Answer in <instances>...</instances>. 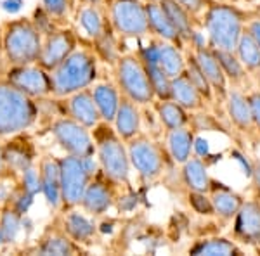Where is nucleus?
I'll use <instances>...</instances> for the list:
<instances>
[{"instance_id": "e433bc0d", "label": "nucleus", "mask_w": 260, "mask_h": 256, "mask_svg": "<svg viewBox=\"0 0 260 256\" xmlns=\"http://www.w3.org/2000/svg\"><path fill=\"white\" fill-rule=\"evenodd\" d=\"M24 216L26 215H21L9 204L0 208V234H2L6 246L14 244L18 241L19 232L24 225Z\"/></svg>"}, {"instance_id": "c9c22d12", "label": "nucleus", "mask_w": 260, "mask_h": 256, "mask_svg": "<svg viewBox=\"0 0 260 256\" xmlns=\"http://www.w3.org/2000/svg\"><path fill=\"white\" fill-rule=\"evenodd\" d=\"M94 45V52L99 57V61L106 62V64L115 66L118 62L121 52L118 49V35L115 33V30L111 28V24L106 28V31L92 42Z\"/></svg>"}, {"instance_id": "ddd939ff", "label": "nucleus", "mask_w": 260, "mask_h": 256, "mask_svg": "<svg viewBox=\"0 0 260 256\" xmlns=\"http://www.w3.org/2000/svg\"><path fill=\"white\" fill-rule=\"evenodd\" d=\"M2 156L7 173L19 178L26 168L37 165L39 153L33 138L26 132H21L7 137V140L2 142Z\"/></svg>"}, {"instance_id": "4c0bfd02", "label": "nucleus", "mask_w": 260, "mask_h": 256, "mask_svg": "<svg viewBox=\"0 0 260 256\" xmlns=\"http://www.w3.org/2000/svg\"><path fill=\"white\" fill-rule=\"evenodd\" d=\"M234 52L240 57V61L243 62V66H245L248 73H260V47L246 30L243 31Z\"/></svg>"}, {"instance_id": "b1692460", "label": "nucleus", "mask_w": 260, "mask_h": 256, "mask_svg": "<svg viewBox=\"0 0 260 256\" xmlns=\"http://www.w3.org/2000/svg\"><path fill=\"white\" fill-rule=\"evenodd\" d=\"M111 125L115 127L116 133H118L125 142H128L130 138L139 135L141 127H142L141 106L121 94L118 111H116V116Z\"/></svg>"}, {"instance_id": "a19ab883", "label": "nucleus", "mask_w": 260, "mask_h": 256, "mask_svg": "<svg viewBox=\"0 0 260 256\" xmlns=\"http://www.w3.org/2000/svg\"><path fill=\"white\" fill-rule=\"evenodd\" d=\"M40 6L44 7L45 11L52 16L57 23L64 24V21L68 19V14H70V0H42Z\"/></svg>"}, {"instance_id": "3c124183", "label": "nucleus", "mask_w": 260, "mask_h": 256, "mask_svg": "<svg viewBox=\"0 0 260 256\" xmlns=\"http://www.w3.org/2000/svg\"><path fill=\"white\" fill-rule=\"evenodd\" d=\"M7 69H9V62H7V59H6V54H4L2 45H0V80L6 77Z\"/></svg>"}, {"instance_id": "473e14b6", "label": "nucleus", "mask_w": 260, "mask_h": 256, "mask_svg": "<svg viewBox=\"0 0 260 256\" xmlns=\"http://www.w3.org/2000/svg\"><path fill=\"white\" fill-rule=\"evenodd\" d=\"M154 111L165 130H174L180 127H187L191 123L189 111H186L174 99H156L154 100Z\"/></svg>"}, {"instance_id": "6ab92c4d", "label": "nucleus", "mask_w": 260, "mask_h": 256, "mask_svg": "<svg viewBox=\"0 0 260 256\" xmlns=\"http://www.w3.org/2000/svg\"><path fill=\"white\" fill-rule=\"evenodd\" d=\"M37 165H39V171H40V194L45 197L47 204L54 211H61L62 192H61L59 158L42 156Z\"/></svg>"}, {"instance_id": "5fc2aeb1", "label": "nucleus", "mask_w": 260, "mask_h": 256, "mask_svg": "<svg viewBox=\"0 0 260 256\" xmlns=\"http://www.w3.org/2000/svg\"><path fill=\"white\" fill-rule=\"evenodd\" d=\"M2 31H4V23H0V45H2Z\"/></svg>"}, {"instance_id": "9d476101", "label": "nucleus", "mask_w": 260, "mask_h": 256, "mask_svg": "<svg viewBox=\"0 0 260 256\" xmlns=\"http://www.w3.org/2000/svg\"><path fill=\"white\" fill-rule=\"evenodd\" d=\"M110 23L120 39H144L149 35L146 4L142 0H111Z\"/></svg>"}, {"instance_id": "c85d7f7f", "label": "nucleus", "mask_w": 260, "mask_h": 256, "mask_svg": "<svg viewBox=\"0 0 260 256\" xmlns=\"http://www.w3.org/2000/svg\"><path fill=\"white\" fill-rule=\"evenodd\" d=\"M90 89L95 100V106L99 109L101 118H103V121L113 123L121 100V92L118 89V85L113 82H99L94 83Z\"/></svg>"}, {"instance_id": "9b49d317", "label": "nucleus", "mask_w": 260, "mask_h": 256, "mask_svg": "<svg viewBox=\"0 0 260 256\" xmlns=\"http://www.w3.org/2000/svg\"><path fill=\"white\" fill-rule=\"evenodd\" d=\"M11 85L21 90L23 94L30 95L33 99H49L54 97V87L50 71L42 68L39 62L23 66H9L6 77Z\"/></svg>"}, {"instance_id": "423d86ee", "label": "nucleus", "mask_w": 260, "mask_h": 256, "mask_svg": "<svg viewBox=\"0 0 260 256\" xmlns=\"http://www.w3.org/2000/svg\"><path fill=\"white\" fill-rule=\"evenodd\" d=\"M61 170V192H62V209L80 208L83 192L94 175L101 170L98 158H80L73 154H64L59 158ZM61 209V211H62Z\"/></svg>"}, {"instance_id": "aec40b11", "label": "nucleus", "mask_w": 260, "mask_h": 256, "mask_svg": "<svg viewBox=\"0 0 260 256\" xmlns=\"http://www.w3.org/2000/svg\"><path fill=\"white\" fill-rule=\"evenodd\" d=\"M66 113L73 120L80 121L87 128H94L103 121L99 115V109L95 106L94 95H92V89H83L66 97Z\"/></svg>"}, {"instance_id": "864d4df0", "label": "nucleus", "mask_w": 260, "mask_h": 256, "mask_svg": "<svg viewBox=\"0 0 260 256\" xmlns=\"http://www.w3.org/2000/svg\"><path fill=\"white\" fill-rule=\"evenodd\" d=\"M80 4H103L104 6V0H80Z\"/></svg>"}, {"instance_id": "0eeeda50", "label": "nucleus", "mask_w": 260, "mask_h": 256, "mask_svg": "<svg viewBox=\"0 0 260 256\" xmlns=\"http://www.w3.org/2000/svg\"><path fill=\"white\" fill-rule=\"evenodd\" d=\"M113 68H115V83L125 97L137 102L141 107L156 100L148 71L137 52L121 54L118 62Z\"/></svg>"}, {"instance_id": "603ef678", "label": "nucleus", "mask_w": 260, "mask_h": 256, "mask_svg": "<svg viewBox=\"0 0 260 256\" xmlns=\"http://www.w3.org/2000/svg\"><path fill=\"white\" fill-rule=\"evenodd\" d=\"M6 173V165H4V156H2V138H0V177Z\"/></svg>"}, {"instance_id": "f704fd0d", "label": "nucleus", "mask_w": 260, "mask_h": 256, "mask_svg": "<svg viewBox=\"0 0 260 256\" xmlns=\"http://www.w3.org/2000/svg\"><path fill=\"white\" fill-rule=\"evenodd\" d=\"M215 50V49H213ZM215 56L219 59L222 69H224L228 82L233 83V87L241 89V85H245L248 82V71L243 66L240 57L236 56V52H229V50H215Z\"/></svg>"}, {"instance_id": "1a4fd4ad", "label": "nucleus", "mask_w": 260, "mask_h": 256, "mask_svg": "<svg viewBox=\"0 0 260 256\" xmlns=\"http://www.w3.org/2000/svg\"><path fill=\"white\" fill-rule=\"evenodd\" d=\"M50 135L64 154L89 158L95 156V144L92 130L73 120L68 115L57 116L50 121Z\"/></svg>"}, {"instance_id": "cd10ccee", "label": "nucleus", "mask_w": 260, "mask_h": 256, "mask_svg": "<svg viewBox=\"0 0 260 256\" xmlns=\"http://www.w3.org/2000/svg\"><path fill=\"white\" fill-rule=\"evenodd\" d=\"M151 47L154 50L158 64L170 78L179 77L186 71V56L182 52V47L160 39L151 40Z\"/></svg>"}, {"instance_id": "a18cd8bd", "label": "nucleus", "mask_w": 260, "mask_h": 256, "mask_svg": "<svg viewBox=\"0 0 260 256\" xmlns=\"http://www.w3.org/2000/svg\"><path fill=\"white\" fill-rule=\"evenodd\" d=\"M177 2L189 12L192 18H198V16H203V12L207 9L210 0H177Z\"/></svg>"}, {"instance_id": "49530a36", "label": "nucleus", "mask_w": 260, "mask_h": 256, "mask_svg": "<svg viewBox=\"0 0 260 256\" xmlns=\"http://www.w3.org/2000/svg\"><path fill=\"white\" fill-rule=\"evenodd\" d=\"M248 100H250V106H251V113H253L255 128H257L260 133V90L248 94Z\"/></svg>"}, {"instance_id": "7ed1b4c3", "label": "nucleus", "mask_w": 260, "mask_h": 256, "mask_svg": "<svg viewBox=\"0 0 260 256\" xmlns=\"http://www.w3.org/2000/svg\"><path fill=\"white\" fill-rule=\"evenodd\" d=\"M40 104L6 78L0 80V138L30 130L39 121Z\"/></svg>"}, {"instance_id": "72a5a7b5", "label": "nucleus", "mask_w": 260, "mask_h": 256, "mask_svg": "<svg viewBox=\"0 0 260 256\" xmlns=\"http://www.w3.org/2000/svg\"><path fill=\"white\" fill-rule=\"evenodd\" d=\"M189 254L196 256H233V254H243V249L234 239L225 237H205L196 241L189 247Z\"/></svg>"}, {"instance_id": "de8ad7c7", "label": "nucleus", "mask_w": 260, "mask_h": 256, "mask_svg": "<svg viewBox=\"0 0 260 256\" xmlns=\"http://www.w3.org/2000/svg\"><path fill=\"white\" fill-rule=\"evenodd\" d=\"M251 186L257 194V199H260V159L251 165Z\"/></svg>"}, {"instance_id": "8fccbe9b", "label": "nucleus", "mask_w": 260, "mask_h": 256, "mask_svg": "<svg viewBox=\"0 0 260 256\" xmlns=\"http://www.w3.org/2000/svg\"><path fill=\"white\" fill-rule=\"evenodd\" d=\"M0 7L6 12H9V14H18L23 9V2H19V0H2Z\"/></svg>"}, {"instance_id": "f03ea898", "label": "nucleus", "mask_w": 260, "mask_h": 256, "mask_svg": "<svg viewBox=\"0 0 260 256\" xmlns=\"http://www.w3.org/2000/svg\"><path fill=\"white\" fill-rule=\"evenodd\" d=\"M203 26L212 49L234 52L245 31L246 19L238 7L212 0L203 12Z\"/></svg>"}, {"instance_id": "6e6d98bb", "label": "nucleus", "mask_w": 260, "mask_h": 256, "mask_svg": "<svg viewBox=\"0 0 260 256\" xmlns=\"http://www.w3.org/2000/svg\"><path fill=\"white\" fill-rule=\"evenodd\" d=\"M257 251H258V254H260V247H258V249H257Z\"/></svg>"}, {"instance_id": "a878e982", "label": "nucleus", "mask_w": 260, "mask_h": 256, "mask_svg": "<svg viewBox=\"0 0 260 256\" xmlns=\"http://www.w3.org/2000/svg\"><path fill=\"white\" fill-rule=\"evenodd\" d=\"M170 99H174L189 113H200L207 107V99L192 85L186 73L170 80Z\"/></svg>"}, {"instance_id": "2eb2a0df", "label": "nucleus", "mask_w": 260, "mask_h": 256, "mask_svg": "<svg viewBox=\"0 0 260 256\" xmlns=\"http://www.w3.org/2000/svg\"><path fill=\"white\" fill-rule=\"evenodd\" d=\"M233 239L241 246L260 247V199L243 201L233 218Z\"/></svg>"}, {"instance_id": "4be33fe9", "label": "nucleus", "mask_w": 260, "mask_h": 256, "mask_svg": "<svg viewBox=\"0 0 260 256\" xmlns=\"http://www.w3.org/2000/svg\"><path fill=\"white\" fill-rule=\"evenodd\" d=\"M146 12H148V23H149V33L154 39H160L165 42H172V44L179 45L184 49V42L180 35L172 24L169 14L163 9L160 0H146Z\"/></svg>"}, {"instance_id": "393cba45", "label": "nucleus", "mask_w": 260, "mask_h": 256, "mask_svg": "<svg viewBox=\"0 0 260 256\" xmlns=\"http://www.w3.org/2000/svg\"><path fill=\"white\" fill-rule=\"evenodd\" d=\"M208 196H210L212 206H213V213L215 216H219L222 222H231L234 216H236L238 209L241 208L243 204V197L241 194H238L236 191H233L229 186L215 180L212 182V187L208 191Z\"/></svg>"}, {"instance_id": "412c9836", "label": "nucleus", "mask_w": 260, "mask_h": 256, "mask_svg": "<svg viewBox=\"0 0 260 256\" xmlns=\"http://www.w3.org/2000/svg\"><path fill=\"white\" fill-rule=\"evenodd\" d=\"M224 102H225V111H228L231 123L240 130V132L250 133V132H253V130H257L255 128L253 113H251L248 95L241 89L231 87Z\"/></svg>"}, {"instance_id": "ea45409f", "label": "nucleus", "mask_w": 260, "mask_h": 256, "mask_svg": "<svg viewBox=\"0 0 260 256\" xmlns=\"http://www.w3.org/2000/svg\"><path fill=\"white\" fill-rule=\"evenodd\" d=\"M30 18H31V21H33V24H35V26L39 28V31H40L44 36L50 35V33L56 31L57 28L61 26V24L57 23V21L54 19L52 16H50L49 12L45 11L42 6H37L35 9H33V14L30 16Z\"/></svg>"}, {"instance_id": "37998d69", "label": "nucleus", "mask_w": 260, "mask_h": 256, "mask_svg": "<svg viewBox=\"0 0 260 256\" xmlns=\"http://www.w3.org/2000/svg\"><path fill=\"white\" fill-rule=\"evenodd\" d=\"M189 204L196 213H200V215H205V216L215 215V213H213V206H212V201H210L208 192L189 191Z\"/></svg>"}, {"instance_id": "39448f33", "label": "nucleus", "mask_w": 260, "mask_h": 256, "mask_svg": "<svg viewBox=\"0 0 260 256\" xmlns=\"http://www.w3.org/2000/svg\"><path fill=\"white\" fill-rule=\"evenodd\" d=\"M44 35L31 18H16L4 23L2 49L9 66L33 64L39 61Z\"/></svg>"}, {"instance_id": "6e6552de", "label": "nucleus", "mask_w": 260, "mask_h": 256, "mask_svg": "<svg viewBox=\"0 0 260 256\" xmlns=\"http://www.w3.org/2000/svg\"><path fill=\"white\" fill-rule=\"evenodd\" d=\"M127 149L130 165L137 171L141 180L154 182L163 177L170 159L165 144H160L144 133H139L127 142Z\"/></svg>"}, {"instance_id": "c756f323", "label": "nucleus", "mask_w": 260, "mask_h": 256, "mask_svg": "<svg viewBox=\"0 0 260 256\" xmlns=\"http://www.w3.org/2000/svg\"><path fill=\"white\" fill-rule=\"evenodd\" d=\"M139 57L144 62V68L148 71V77L151 80V85L154 89V95L156 99H170V77L161 69V66L158 64L154 50L151 47V42L146 47H141L137 50Z\"/></svg>"}, {"instance_id": "f8f14e48", "label": "nucleus", "mask_w": 260, "mask_h": 256, "mask_svg": "<svg viewBox=\"0 0 260 256\" xmlns=\"http://www.w3.org/2000/svg\"><path fill=\"white\" fill-rule=\"evenodd\" d=\"M118 186L120 184H116L103 170H99L87 186L85 192H83L80 208L94 218L106 215L116 204Z\"/></svg>"}, {"instance_id": "09e8293b", "label": "nucleus", "mask_w": 260, "mask_h": 256, "mask_svg": "<svg viewBox=\"0 0 260 256\" xmlns=\"http://www.w3.org/2000/svg\"><path fill=\"white\" fill-rule=\"evenodd\" d=\"M245 30L253 36V40L257 42V45L260 47V18H255V19H250L246 21V26Z\"/></svg>"}, {"instance_id": "58836bf2", "label": "nucleus", "mask_w": 260, "mask_h": 256, "mask_svg": "<svg viewBox=\"0 0 260 256\" xmlns=\"http://www.w3.org/2000/svg\"><path fill=\"white\" fill-rule=\"evenodd\" d=\"M184 73H186L187 78L192 82V85L203 94V97L207 99V102H212V99L215 97V94H213L210 83H208L207 77L203 75V71H201V68L198 66V62H196L192 54H187L186 56V71H184Z\"/></svg>"}, {"instance_id": "2f4dec72", "label": "nucleus", "mask_w": 260, "mask_h": 256, "mask_svg": "<svg viewBox=\"0 0 260 256\" xmlns=\"http://www.w3.org/2000/svg\"><path fill=\"white\" fill-rule=\"evenodd\" d=\"M160 4L163 6V9L169 14V18L172 21V24L175 26V30L182 39L184 45L191 44L196 39V31H194V18L184 9L177 0H160Z\"/></svg>"}, {"instance_id": "4d7b16f0", "label": "nucleus", "mask_w": 260, "mask_h": 256, "mask_svg": "<svg viewBox=\"0 0 260 256\" xmlns=\"http://www.w3.org/2000/svg\"><path fill=\"white\" fill-rule=\"evenodd\" d=\"M19 2H24V0H19Z\"/></svg>"}, {"instance_id": "20e7f679", "label": "nucleus", "mask_w": 260, "mask_h": 256, "mask_svg": "<svg viewBox=\"0 0 260 256\" xmlns=\"http://www.w3.org/2000/svg\"><path fill=\"white\" fill-rule=\"evenodd\" d=\"M95 144V158L99 168L120 186H128L130 182V158L127 142L116 133L115 127L108 121H101L92 128Z\"/></svg>"}, {"instance_id": "7c9ffc66", "label": "nucleus", "mask_w": 260, "mask_h": 256, "mask_svg": "<svg viewBox=\"0 0 260 256\" xmlns=\"http://www.w3.org/2000/svg\"><path fill=\"white\" fill-rule=\"evenodd\" d=\"M182 182L187 187V191L194 192H208L212 187L213 178L210 177L207 163L201 156H192L182 165Z\"/></svg>"}, {"instance_id": "c03bdc74", "label": "nucleus", "mask_w": 260, "mask_h": 256, "mask_svg": "<svg viewBox=\"0 0 260 256\" xmlns=\"http://www.w3.org/2000/svg\"><path fill=\"white\" fill-rule=\"evenodd\" d=\"M33 199H35V196L28 194L23 187L18 186V189L14 191V194H12L11 201H9V206L14 208L16 211L21 213V215H26V213L30 211V206L33 204Z\"/></svg>"}, {"instance_id": "79ce46f5", "label": "nucleus", "mask_w": 260, "mask_h": 256, "mask_svg": "<svg viewBox=\"0 0 260 256\" xmlns=\"http://www.w3.org/2000/svg\"><path fill=\"white\" fill-rule=\"evenodd\" d=\"M19 186L31 196H37L40 192V171L39 165H33L19 175Z\"/></svg>"}, {"instance_id": "dca6fc26", "label": "nucleus", "mask_w": 260, "mask_h": 256, "mask_svg": "<svg viewBox=\"0 0 260 256\" xmlns=\"http://www.w3.org/2000/svg\"><path fill=\"white\" fill-rule=\"evenodd\" d=\"M191 54L194 56L198 66L201 68V71H203L205 77H207L215 97L225 100L228 92H229V82H228V77H225L224 69H222L219 59H217L215 50L208 44L207 45L198 44V45H192Z\"/></svg>"}, {"instance_id": "5701e85b", "label": "nucleus", "mask_w": 260, "mask_h": 256, "mask_svg": "<svg viewBox=\"0 0 260 256\" xmlns=\"http://www.w3.org/2000/svg\"><path fill=\"white\" fill-rule=\"evenodd\" d=\"M110 24V16L106 18L103 4H80L77 12V26L85 39L94 42L106 31Z\"/></svg>"}, {"instance_id": "4468645a", "label": "nucleus", "mask_w": 260, "mask_h": 256, "mask_svg": "<svg viewBox=\"0 0 260 256\" xmlns=\"http://www.w3.org/2000/svg\"><path fill=\"white\" fill-rule=\"evenodd\" d=\"M78 44H80V39H78V33L73 28L59 26L56 31L44 36L42 52L37 62H39L42 68L52 71L78 47Z\"/></svg>"}, {"instance_id": "bb28decb", "label": "nucleus", "mask_w": 260, "mask_h": 256, "mask_svg": "<svg viewBox=\"0 0 260 256\" xmlns=\"http://www.w3.org/2000/svg\"><path fill=\"white\" fill-rule=\"evenodd\" d=\"M194 130L189 125L174 130H167L165 135V149L170 159L177 165H184L192 153H194Z\"/></svg>"}, {"instance_id": "a211bd4d", "label": "nucleus", "mask_w": 260, "mask_h": 256, "mask_svg": "<svg viewBox=\"0 0 260 256\" xmlns=\"http://www.w3.org/2000/svg\"><path fill=\"white\" fill-rule=\"evenodd\" d=\"M31 253L42 256H71L85 253L83 246L77 244L68 234L62 230L61 224L50 225L47 230L40 236L39 242L31 249Z\"/></svg>"}, {"instance_id": "f3484780", "label": "nucleus", "mask_w": 260, "mask_h": 256, "mask_svg": "<svg viewBox=\"0 0 260 256\" xmlns=\"http://www.w3.org/2000/svg\"><path fill=\"white\" fill-rule=\"evenodd\" d=\"M59 224L68 236L80 246H90L98 239V224L94 216L85 213L80 208H68L62 209Z\"/></svg>"}, {"instance_id": "f257e3e1", "label": "nucleus", "mask_w": 260, "mask_h": 256, "mask_svg": "<svg viewBox=\"0 0 260 256\" xmlns=\"http://www.w3.org/2000/svg\"><path fill=\"white\" fill-rule=\"evenodd\" d=\"M54 97L66 99L78 90L89 89L99 77V57L94 49L78 45L61 64L50 71Z\"/></svg>"}]
</instances>
